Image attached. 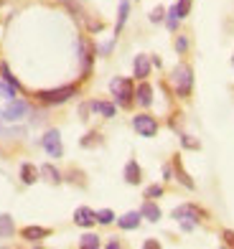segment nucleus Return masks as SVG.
Returning <instances> with one entry per match:
<instances>
[{
	"instance_id": "1",
	"label": "nucleus",
	"mask_w": 234,
	"mask_h": 249,
	"mask_svg": "<svg viewBox=\"0 0 234 249\" xmlns=\"http://www.w3.org/2000/svg\"><path fill=\"white\" fill-rule=\"evenodd\" d=\"M204 216H206V213L198 209V206H194V203H183V206H178V209L173 211V219L181 224L183 231H194Z\"/></svg>"
},
{
	"instance_id": "2",
	"label": "nucleus",
	"mask_w": 234,
	"mask_h": 249,
	"mask_svg": "<svg viewBox=\"0 0 234 249\" xmlns=\"http://www.w3.org/2000/svg\"><path fill=\"white\" fill-rule=\"evenodd\" d=\"M171 79H173L176 94L181 97V99H186L188 94H191V89H194V71H191V66L178 64L176 69H173V74H171Z\"/></svg>"
},
{
	"instance_id": "3",
	"label": "nucleus",
	"mask_w": 234,
	"mask_h": 249,
	"mask_svg": "<svg viewBox=\"0 0 234 249\" xmlns=\"http://www.w3.org/2000/svg\"><path fill=\"white\" fill-rule=\"evenodd\" d=\"M109 92H112V97H115V105H120V107H130L132 97H135L132 82L130 79H122V76H115L112 82H109Z\"/></svg>"
},
{
	"instance_id": "4",
	"label": "nucleus",
	"mask_w": 234,
	"mask_h": 249,
	"mask_svg": "<svg viewBox=\"0 0 234 249\" xmlns=\"http://www.w3.org/2000/svg\"><path fill=\"white\" fill-rule=\"evenodd\" d=\"M76 94V87L69 84V87H59V89H46V92H38V99L43 105H64L66 99H72Z\"/></svg>"
},
{
	"instance_id": "5",
	"label": "nucleus",
	"mask_w": 234,
	"mask_h": 249,
	"mask_svg": "<svg viewBox=\"0 0 234 249\" xmlns=\"http://www.w3.org/2000/svg\"><path fill=\"white\" fill-rule=\"evenodd\" d=\"M41 148L46 150L51 158H61L64 155V145H61L59 130H49L46 135H43V138H41Z\"/></svg>"
},
{
	"instance_id": "6",
	"label": "nucleus",
	"mask_w": 234,
	"mask_h": 249,
	"mask_svg": "<svg viewBox=\"0 0 234 249\" xmlns=\"http://www.w3.org/2000/svg\"><path fill=\"white\" fill-rule=\"evenodd\" d=\"M132 127H135V132L143 135V138H155L158 122H155V117H150V115H138V117H132Z\"/></svg>"
},
{
	"instance_id": "7",
	"label": "nucleus",
	"mask_w": 234,
	"mask_h": 249,
	"mask_svg": "<svg viewBox=\"0 0 234 249\" xmlns=\"http://www.w3.org/2000/svg\"><path fill=\"white\" fill-rule=\"evenodd\" d=\"M28 115V105L23 99H8V107L3 109V120L8 122H18Z\"/></svg>"
},
{
	"instance_id": "8",
	"label": "nucleus",
	"mask_w": 234,
	"mask_h": 249,
	"mask_svg": "<svg viewBox=\"0 0 234 249\" xmlns=\"http://www.w3.org/2000/svg\"><path fill=\"white\" fill-rule=\"evenodd\" d=\"M97 221V211H92L89 206H79L74 211V224L76 226H92Z\"/></svg>"
},
{
	"instance_id": "9",
	"label": "nucleus",
	"mask_w": 234,
	"mask_h": 249,
	"mask_svg": "<svg viewBox=\"0 0 234 249\" xmlns=\"http://www.w3.org/2000/svg\"><path fill=\"white\" fill-rule=\"evenodd\" d=\"M132 71H135V79H145L148 74H150V56H145V53H140V56H135V64H132Z\"/></svg>"
},
{
	"instance_id": "10",
	"label": "nucleus",
	"mask_w": 234,
	"mask_h": 249,
	"mask_svg": "<svg viewBox=\"0 0 234 249\" xmlns=\"http://www.w3.org/2000/svg\"><path fill=\"white\" fill-rule=\"evenodd\" d=\"M140 219H143V213H140V211H127L125 216H120V219H117V224H120V229L132 231V229H138V226H140Z\"/></svg>"
},
{
	"instance_id": "11",
	"label": "nucleus",
	"mask_w": 234,
	"mask_h": 249,
	"mask_svg": "<svg viewBox=\"0 0 234 249\" xmlns=\"http://www.w3.org/2000/svg\"><path fill=\"white\" fill-rule=\"evenodd\" d=\"M135 99H138V105L150 107V102H153V87H150L148 82H143V84L135 89Z\"/></svg>"
},
{
	"instance_id": "12",
	"label": "nucleus",
	"mask_w": 234,
	"mask_h": 249,
	"mask_svg": "<svg viewBox=\"0 0 234 249\" xmlns=\"http://www.w3.org/2000/svg\"><path fill=\"white\" fill-rule=\"evenodd\" d=\"M51 231L49 229H43V226H26L23 229V239L28 242H41V239H46Z\"/></svg>"
},
{
	"instance_id": "13",
	"label": "nucleus",
	"mask_w": 234,
	"mask_h": 249,
	"mask_svg": "<svg viewBox=\"0 0 234 249\" xmlns=\"http://www.w3.org/2000/svg\"><path fill=\"white\" fill-rule=\"evenodd\" d=\"M140 178H143V173H140L138 160H130V163L125 165V180H127V183H132V186H138Z\"/></svg>"
},
{
	"instance_id": "14",
	"label": "nucleus",
	"mask_w": 234,
	"mask_h": 249,
	"mask_svg": "<svg viewBox=\"0 0 234 249\" xmlns=\"http://www.w3.org/2000/svg\"><path fill=\"white\" fill-rule=\"evenodd\" d=\"M36 178H38V168H33L31 163H23V165H20V180H23L26 186L36 183Z\"/></svg>"
},
{
	"instance_id": "15",
	"label": "nucleus",
	"mask_w": 234,
	"mask_h": 249,
	"mask_svg": "<svg viewBox=\"0 0 234 249\" xmlns=\"http://www.w3.org/2000/svg\"><path fill=\"white\" fill-rule=\"evenodd\" d=\"M140 213H143V219H148V221H158V219H161V209L155 206L153 201H145V203H143Z\"/></svg>"
},
{
	"instance_id": "16",
	"label": "nucleus",
	"mask_w": 234,
	"mask_h": 249,
	"mask_svg": "<svg viewBox=\"0 0 234 249\" xmlns=\"http://www.w3.org/2000/svg\"><path fill=\"white\" fill-rule=\"evenodd\" d=\"M38 173L46 178V180H51V183H61V173H59L54 165H49V163H46V165H41V168H38Z\"/></svg>"
},
{
	"instance_id": "17",
	"label": "nucleus",
	"mask_w": 234,
	"mask_h": 249,
	"mask_svg": "<svg viewBox=\"0 0 234 249\" xmlns=\"http://www.w3.org/2000/svg\"><path fill=\"white\" fill-rule=\"evenodd\" d=\"M89 109H94V112H99V115H105V117H115V105H109V102H92Z\"/></svg>"
},
{
	"instance_id": "18",
	"label": "nucleus",
	"mask_w": 234,
	"mask_h": 249,
	"mask_svg": "<svg viewBox=\"0 0 234 249\" xmlns=\"http://www.w3.org/2000/svg\"><path fill=\"white\" fill-rule=\"evenodd\" d=\"M127 13H130V0H120V16H117L115 33H120V31H122V26H125V20H127Z\"/></svg>"
},
{
	"instance_id": "19",
	"label": "nucleus",
	"mask_w": 234,
	"mask_h": 249,
	"mask_svg": "<svg viewBox=\"0 0 234 249\" xmlns=\"http://www.w3.org/2000/svg\"><path fill=\"white\" fill-rule=\"evenodd\" d=\"M178 23H181V16H178L176 5H171V10H165V26H168L171 31H176V28H178Z\"/></svg>"
},
{
	"instance_id": "20",
	"label": "nucleus",
	"mask_w": 234,
	"mask_h": 249,
	"mask_svg": "<svg viewBox=\"0 0 234 249\" xmlns=\"http://www.w3.org/2000/svg\"><path fill=\"white\" fill-rule=\"evenodd\" d=\"M16 92H18V87H13L10 82H5V79H0V97L3 99H16Z\"/></svg>"
},
{
	"instance_id": "21",
	"label": "nucleus",
	"mask_w": 234,
	"mask_h": 249,
	"mask_svg": "<svg viewBox=\"0 0 234 249\" xmlns=\"http://www.w3.org/2000/svg\"><path fill=\"white\" fill-rule=\"evenodd\" d=\"M79 247H84V249H97V247H102V242H99L97 234H84L82 239H79Z\"/></svg>"
},
{
	"instance_id": "22",
	"label": "nucleus",
	"mask_w": 234,
	"mask_h": 249,
	"mask_svg": "<svg viewBox=\"0 0 234 249\" xmlns=\"http://www.w3.org/2000/svg\"><path fill=\"white\" fill-rule=\"evenodd\" d=\"M10 234H13V219H10L8 213H3V216H0V236L5 239Z\"/></svg>"
},
{
	"instance_id": "23",
	"label": "nucleus",
	"mask_w": 234,
	"mask_h": 249,
	"mask_svg": "<svg viewBox=\"0 0 234 249\" xmlns=\"http://www.w3.org/2000/svg\"><path fill=\"white\" fill-rule=\"evenodd\" d=\"M112 221H115L112 209H102V211H97V224H112Z\"/></svg>"
},
{
	"instance_id": "24",
	"label": "nucleus",
	"mask_w": 234,
	"mask_h": 249,
	"mask_svg": "<svg viewBox=\"0 0 234 249\" xmlns=\"http://www.w3.org/2000/svg\"><path fill=\"white\" fill-rule=\"evenodd\" d=\"M176 10H178V16H181V20H183V18L188 16V10H191V0H178Z\"/></svg>"
},
{
	"instance_id": "25",
	"label": "nucleus",
	"mask_w": 234,
	"mask_h": 249,
	"mask_svg": "<svg viewBox=\"0 0 234 249\" xmlns=\"http://www.w3.org/2000/svg\"><path fill=\"white\" fill-rule=\"evenodd\" d=\"M0 71H3V79H5V82H10V84H13V87H18V89H20V84H18V79H16L13 74H10V69H8V64H0Z\"/></svg>"
},
{
	"instance_id": "26",
	"label": "nucleus",
	"mask_w": 234,
	"mask_h": 249,
	"mask_svg": "<svg viewBox=\"0 0 234 249\" xmlns=\"http://www.w3.org/2000/svg\"><path fill=\"white\" fill-rule=\"evenodd\" d=\"M176 168H178V180H181V183H183L186 188H194V180H191V178H188V176L183 173V168L178 165V160H176Z\"/></svg>"
},
{
	"instance_id": "27",
	"label": "nucleus",
	"mask_w": 234,
	"mask_h": 249,
	"mask_svg": "<svg viewBox=\"0 0 234 249\" xmlns=\"http://www.w3.org/2000/svg\"><path fill=\"white\" fill-rule=\"evenodd\" d=\"M176 51H178V53H186V51H188V38H186V36H178V38H176Z\"/></svg>"
},
{
	"instance_id": "28",
	"label": "nucleus",
	"mask_w": 234,
	"mask_h": 249,
	"mask_svg": "<svg viewBox=\"0 0 234 249\" xmlns=\"http://www.w3.org/2000/svg\"><path fill=\"white\" fill-rule=\"evenodd\" d=\"M163 18H165V10H163V8H153V13H150V23H161Z\"/></svg>"
},
{
	"instance_id": "29",
	"label": "nucleus",
	"mask_w": 234,
	"mask_h": 249,
	"mask_svg": "<svg viewBox=\"0 0 234 249\" xmlns=\"http://www.w3.org/2000/svg\"><path fill=\"white\" fill-rule=\"evenodd\" d=\"M145 196H148V198H158V196H163V186H150V188L145 191Z\"/></svg>"
},
{
	"instance_id": "30",
	"label": "nucleus",
	"mask_w": 234,
	"mask_h": 249,
	"mask_svg": "<svg viewBox=\"0 0 234 249\" xmlns=\"http://www.w3.org/2000/svg\"><path fill=\"white\" fill-rule=\"evenodd\" d=\"M181 145H183V148H198V142L196 140H191V135H181Z\"/></svg>"
},
{
	"instance_id": "31",
	"label": "nucleus",
	"mask_w": 234,
	"mask_h": 249,
	"mask_svg": "<svg viewBox=\"0 0 234 249\" xmlns=\"http://www.w3.org/2000/svg\"><path fill=\"white\" fill-rule=\"evenodd\" d=\"M221 239H224V244H229V247H234V231H224V234H221Z\"/></svg>"
},
{
	"instance_id": "32",
	"label": "nucleus",
	"mask_w": 234,
	"mask_h": 249,
	"mask_svg": "<svg viewBox=\"0 0 234 249\" xmlns=\"http://www.w3.org/2000/svg\"><path fill=\"white\" fill-rule=\"evenodd\" d=\"M112 46H115V41H109V43H105V46H99V53H109V51H112Z\"/></svg>"
},
{
	"instance_id": "33",
	"label": "nucleus",
	"mask_w": 234,
	"mask_h": 249,
	"mask_svg": "<svg viewBox=\"0 0 234 249\" xmlns=\"http://www.w3.org/2000/svg\"><path fill=\"white\" fill-rule=\"evenodd\" d=\"M143 247H145V249H158L161 244H158V242H155V239H148V242H145V244H143Z\"/></svg>"
},
{
	"instance_id": "34",
	"label": "nucleus",
	"mask_w": 234,
	"mask_h": 249,
	"mask_svg": "<svg viewBox=\"0 0 234 249\" xmlns=\"http://www.w3.org/2000/svg\"><path fill=\"white\" fill-rule=\"evenodd\" d=\"M163 180H171V165L163 168Z\"/></svg>"
},
{
	"instance_id": "35",
	"label": "nucleus",
	"mask_w": 234,
	"mask_h": 249,
	"mask_svg": "<svg viewBox=\"0 0 234 249\" xmlns=\"http://www.w3.org/2000/svg\"><path fill=\"white\" fill-rule=\"evenodd\" d=\"M107 247H109V249H120V242H117V239H112V242H107Z\"/></svg>"
},
{
	"instance_id": "36",
	"label": "nucleus",
	"mask_w": 234,
	"mask_h": 249,
	"mask_svg": "<svg viewBox=\"0 0 234 249\" xmlns=\"http://www.w3.org/2000/svg\"><path fill=\"white\" fill-rule=\"evenodd\" d=\"M232 69H234V56H232Z\"/></svg>"
},
{
	"instance_id": "37",
	"label": "nucleus",
	"mask_w": 234,
	"mask_h": 249,
	"mask_svg": "<svg viewBox=\"0 0 234 249\" xmlns=\"http://www.w3.org/2000/svg\"><path fill=\"white\" fill-rule=\"evenodd\" d=\"M0 120H3V112H0Z\"/></svg>"
}]
</instances>
